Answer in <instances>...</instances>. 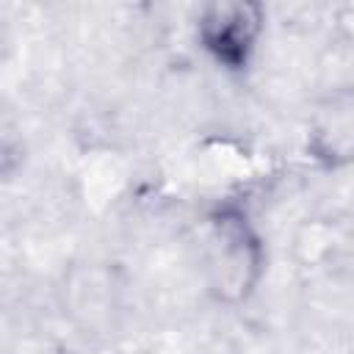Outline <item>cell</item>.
<instances>
[{"mask_svg":"<svg viewBox=\"0 0 354 354\" xmlns=\"http://www.w3.org/2000/svg\"><path fill=\"white\" fill-rule=\"evenodd\" d=\"M277 174V171H274ZM205 194L194 213V254L207 301L227 313L252 307L274 274V241L260 207L271 183Z\"/></svg>","mask_w":354,"mask_h":354,"instance_id":"cell-1","label":"cell"},{"mask_svg":"<svg viewBox=\"0 0 354 354\" xmlns=\"http://www.w3.org/2000/svg\"><path fill=\"white\" fill-rule=\"evenodd\" d=\"M271 19V6L257 0L194 3L188 14V41L213 75L249 80L266 58Z\"/></svg>","mask_w":354,"mask_h":354,"instance_id":"cell-2","label":"cell"},{"mask_svg":"<svg viewBox=\"0 0 354 354\" xmlns=\"http://www.w3.org/2000/svg\"><path fill=\"white\" fill-rule=\"evenodd\" d=\"M324 58V47H321ZM321 61V75L307 94L296 124V160L318 177L354 174V69Z\"/></svg>","mask_w":354,"mask_h":354,"instance_id":"cell-3","label":"cell"}]
</instances>
